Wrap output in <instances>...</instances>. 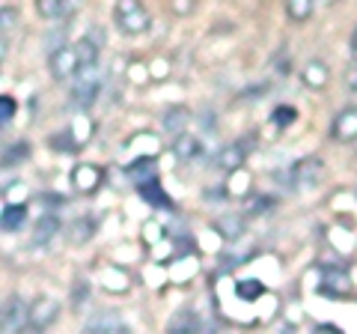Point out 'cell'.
<instances>
[{"mask_svg":"<svg viewBox=\"0 0 357 334\" xmlns=\"http://www.w3.org/2000/svg\"><path fill=\"white\" fill-rule=\"evenodd\" d=\"M114 24L122 36H140V33H146L152 18L146 13V6L140 3V0H116L114 6Z\"/></svg>","mask_w":357,"mask_h":334,"instance_id":"6da1fadb","label":"cell"},{"mask_svg":"<svg viewBox=\"0 0 357 334\" xmlns=\"http://www.w3.org/2000/svg\"><path fill=\"white\" fill-rule=\"evenodd\" d=\"M77 81L72 87V102L77 108H89L102 93V75H98L96 66H81V72L75 75Z\"/></svg>","mask_w":357,"mask_h":334,"instance_id":"7a4b0ae2","label":"cell"},{"mask_svg":"<svg viewBox=\"0 0 357 334\" xmlns=\"http://www.w3.org/2000/svg\"><path fill=\"white\" fill-rule=\"evenodd\" d=\"M48 69L54 81H72V78L81 72V57H77L75 45H60L51 51L48 57Z\"/></svg>","mask_w":357,"mask_h":334,"instance_id":"3957f363","label":"cell"},{"mask_svg":"<svg viewBox=\"0 0 357 334\" xmlns=\"http://www.w3.org/2000/svg\"><path fill=\"white\" fill-rule=\"evenodd\" d=\"M321 173H325V161L321 159H301L295 161L292 167H289V182H292V188H312L319 180H321Z\"/></svg>","mask_w":357,"mask_h":334,"instance_id":"277c9868","label":"cell"},{"mask_svg":"<svg viewBox=\"0 0 357 334\" xmlns=\"http://www.w3.org/2000/svg\"><path fill=\"white\" fill-rule=\"evenodd\" d=\"M60 317V302L51 296H39L36 302L30 305V322H27V331H45L48 326H54Z\"/></svg>","mask_w":357,"mask_h":334,"instance_id":"5b68a950","label":"cell"},{"mask_svg":"<svg viewBox=\"0 0 357 334\" xmlns=\"http://www.w3.org/2000/svg\"><path fill=\"white\" fill-rule=\"evenodd\" d=\"M27 322H30V307L24 305V298H21V296L6 298L3 317H0V328H3V334L27 331Z\"/></svg>","mask_w":357,"mask_h":334,"instance_id":"8992f818","label":"cell"},{"mask_svg":"<svg viewBox=\"0 0 357 334\" xmlns=\"http://www.w3.org/2000/svg\"><path fill=\"white\" fill-rule=\"evenodd\" d=\"M331 138L340 143H354L357 140V108H342L331 122Z\"/></svg>","mask_w":357,"mask_h":334,"instance_id":"52a82bcc","label":"cell"},{"mask_svg":"<svg viewBox=\"0 0 357 334\" xmlns=\"http://www.w3.org/2000/svg\"><path fill=\"white\" fill-rule=\"evenodd\" d=\"M244 159H248V143L236 140V143H227V147L215 155V167L223 173H236V170H241Z\"/></svg>","mask_w":357,"mask_h":334,"instance_id":"ba28073f","label":"cell"},{"mask_svg":"<svg viewBox=\"0 0 357 334\" xmlns=\"http://www.w3.org/2000/svg\"><path fill=\"white\" fill-rule=\"evenodd\" d=\"M349 289H351L349 272H342V269H325V272H321V284H319V293L321 296L342 298V296H349Z\"/></svg>","mask_w":357,"mask_h":334,"instance_id":"9c48e42d","label":"cell"},{"mask_svg":"<svg viewBox=\"0 0 357 334\" xmlns=\"http://www.w3.org/2000/svg\"><path fill=\"white\" fill-rule=\"evenodd\" d=\"M102 182H105V170L96 164H77L72 170V185L81 194H93L96 188H102Z\"/></svg>","mask_w":357,"mask_h":334,"instance_id":"30bf717a","label":"cell"},{"mask_svg":"<svg viewBox=\"0 0 357 334\" xmlns=\"http://www.w3.org/2000/svg\"><path fill=\"white\" fill-rule=\"evenodd\" d=\"M301 81H304L310 90H321L328 81H331V69H328V63H321V60H310L304 69H301Z\"/></svg>","mask_w":357,"mask_h":334,"instance_id":"8fae6325","label":"cell"},{"mask_svg":"<svg viewBox=\"0 0 357 334\" xmlns=\"http://www.w3.org/2000/svg\"><path fill=\"white\" fill-rule=\"evenodd\" d=\"M173 152H176V159L178 161H197L199 159V152H203V140H197L194 135H176L173 140Z\"/></svg>","mask_w":357,"mask_h":334,"instance_id":"7c38bea8","label":"cell"},{"mask_svg":"<svg viewBox=\"0 0 357 334\" xmlns=\"http://www.w3.org/2000/svg\"><path fill=\"white\" fill-rule=\"evenodd\" d=\"M161 122H164V129L176 138V135H182V131L188 129V122H191V110L188 108H167Z\"/></svg>","mask_w":357,"mask_h":334,"instance_id":"4fadbf2b","label":"cell"},{"mask_svg":"<svg viewBox=\"0 0 357 334\" xmlns=\"http://www.w3.org/2000/svg\"><path fill=\"white\" fill-rule=\"evenodd\" d=\"M128 176H131V182L137 185V188H146L149 182L158 180V173H155V164L149 159H137L134 164H128Z\"/></svg>","mask_w":357,"mask_h":334,"instance_id":"5bb4252c","label":"cell"},{"mask_svg":"<svg viewBox=\"0 0 357 334\" xmlns=\"http://www.w3.org/2000/svg\"><path fill=\"white\" fill-rule=\"evenodd\" d=\"M312 9H316V0H286V15H289V21H295V24L310 21Z\"/></svg>","mask_w":357,"mask_h":334,"instance_id":"9a60e30c","label":"cell"},{"mask_svg":"<svg viewBox=\"0 0 357 334\" xmlns=\"http://www.w3.org/2000/svg\"><path fill=\"white\" fill-rule=\"evenodd\" d=\"M60 233V221L54 218V215H45L36 221V230H33V242L36 245H45V242H51L54 236Z\"/></svg>","mask_w":357,"mask_h":334,"instance_id":"2e32d148","label":"cell"},{"mask_svg":"<svg viewBox=\"0 0 357 334\" xmlns=\"http://www.w3.org/2000/svg\"><path fill=\"white\" fill-rule=\"evenodd\" d=\"M24 218H27V203H6L3 206V230L6 233L18 230L24 224Z\"/></svg>","mask_w":357,"mask_h":334,"instance_id":"e0dca14e","label":"cell"},{"mask_svg":"<svg viewBox=\"0 0 357 334\" xmlns=\"http://www.w3.org/2000/svg\"><path fill=\"white\" fill-rule=\"evenodd\" d=\"M215 230L220 233L223 239H238L244 233V221L238 215H227V218H218L215 221Z\"/></svg>","mask_w":357,"mask_h":334,"instance_id":"ac0fdd59","label":"cell"},{"mask_svg":"<svg viewBox=\"0 0 357 334\" xmlns=\"http://www.w3.org/2000/svg\"><path fill=\"white\" fill-rule=\"evenodd\" d=\"M77 57H81V66H96L98 63V42L93 36H84L81 42H75Z\"/></svg>","mask_w":357,"mask_h":334,"instance_id":"d6986e66","label":"cell"},{"mask_svg":"<svg viewBox=\"0 0 357 334\" xmlns=\"http://www.w3.org/2000/svg\"><path fill=\"white\" fill-rule=\"evenodd\" d=\"M86 331H93V334H98V331H116V334H122L128 328H126V322L116 319V317H96V319L86 322Z\"/></svg>","mask_w":357,"mask_h":334,"instance_id":"ffe728a7","label":"cell"},{"mask_svg":"<svg viewBox=\"0 0 357 334\" xmlns=\"http://www.w3.org/2000/svg\"><path fill=\"white\" fill-rule=\"evenodd\" d=\"M93 230H96V224H93V218H77L75 221V224H72V242L75 245H81V242H89V239H93Z\"/></svg>","mask_w":357,"mask_h":334,"instance_id":"44dd1931","label":"cell"},{"mask_svg":"<svg viewBox=\"0 0 357 334\" xmlns=\"http://www.w3.org/2000/svg\"><path fill=\"white\" fill-rule=\"evenodd\" d=\"M36 13H39L45 21L66 18V15H63V0H36Z\"/></svg>","mask_w":357,"mask_h":334,"instance_id":"7402d4cb","label":"cell"},{"mask_svg":"<svg viewBox=\"0 0 357 334\" xmlns=\"http://www.w3.org/2000/svg\"><path fill=\"white\" fill-rule=\"evenodd\" d=\"M176 328H178V331H185V334H188V331H199V322H197L194 314H188V310H185L182 317L176 314V317L170 319V331H176Z\"/></svg>","mask_w":357,"mask_h":334,"instance_id":"603a6c76","label":"cell"},{"mask_svg":"<svg viewBox=\"0 0 357 334\" xmlns=\"http://www.w3.org/2000/svg\"><path fill=\"white\" fill-rule=\"evenodd\" d=\"M295 117H298V110L289 108V105L274 108V114H271V119L277 122V126H289V122H295Z\"/></svg>","mask_w":357,"mask_h":334,"instance_id":"cb8c5ba5","label":"cell"},{"mask_svg":"<svg viewBox=\"0 0 357 334\" xmlns=\"http://www.w3.org/2000/svg\"><path fill=\"white\" fill-rule=\"evenodd\" d=\"M15 108H18V105H15L13 96H0V122H3V126L15 117Z\"/></svg>","mask_w":357,"mask_h":334,"instance_id":"d4e9b609","label":"cell"},{"mask_svg":"<svg viewBox=\"0 0 357 334\" xmlns=\"http://www.w3.org/2000/svg\"><path fill=\"white\" fill-rule=\"evenodd\" d=\"M72 140V131H63V135H54L51 138V147L54 150H63V152H75L77 143H69Z\"/></svg>","mask_w":357,"mask_h":334,"instance_id":"484cf974","label":"cell"},{"mask_svg":"<svg viewBox=\"0 0 357 334\" xmlns=\"http://www.w3.org/2000/svg\"><path fill=\"white\" fill-rule=\"evenodd\" d=\"M262 293V286L256 284V281H244V284H238V296L241 298H256Z\"/></svg>","mask_w":357,"mask_h":334,"instance_id":"4316f807","label":"cell"},{"mask_svg":"<svg viewBox=\"0 0 357 334\" xmlns=\"http://www.w3.org/2000/svg\"><path fill=\"white\" fill-rule=\"evenodd\" d=\"M0 18H3V24H0V27H3V39H9V27L15 24L18 13H15V9H9V6H3V13H0Z\"/></svg>","mask_w":357,"mask_h":334,"instance_id":"83f0119b","label":"cell"},{"mask_svg":"<svg viewBox=\"0 0 357 334\" xmlns=\"http://www.w3.org/2000/svg\"><path fill=\"white\" fill-rule=\"evenodd\" d=\"M24 155H27V147H24V143H18V150H6L3 164H15L18 159H24Z\"/></svg>","mask_w":357,"mask_h":334,"instance_id":"f1b7e54d","label":"cell"},{"mask_svg":"<svg viewBox=\"0 0 357 334\" xmlns=\"http://www.w3.org/2000/svg\"><path fill=\"white\" fill-rule=\"evenodd\" d=\"M345 87H349L351 93H357V60L349 66V69H345Z\"/></svg>","mask_w":357,"mask_h":334,"instance_id":"f546056e","label":"cell"},{"mask_svg":"<svg viewBox=\"0 0 357 334\" xmlns=\"http://www.w3.org/2000/svg\"><path fill=\"white\" fill-rule=\"evenodd\" d=\"M81 3H84V0H63V15H66V18H72Z\"/></svg>","mask_w":357,"mask_h":334,"instance_id":"4dcf8cb0","label":"cell"},{"mask_svg":"<svg viewBox=\"0 0 357 334\" xmlns=\"http://www.w3.org/2000/svg\"><path fill=\"white\" fill-rule=\"evenodd\" d=\"M86 296H89L86 281H77V286H75V305H81V298H86Z\"/></svg>","mask_w":357,"mask_h":334,"instance_id":"1f68e13d","label":"cell"},{"mask_svg":"<svg viewBox=\"0 0 357 334\" xmlns=\"http://www.w3.org/2000/svg\"><path fill=\"white\" fill-rule=\"evenodd\" d=\"M351 54H354V60H357V27L351 30Z\"/></svg>","mask_w":357,"mask_h":334,"instance_id":"d6a6232c","label":"cell"},{"mask_svg":"<svg viewBox=\"0 0 357 334\" xmlns=\"http://www.w3.org/2000/svg\"><path fill=\"white\" fill-rule=\"evenodd\" d=\"M316 331H331V334H337L340 328H337V326H333V322H328V326H319Z\"/></svg>","mask_w":357,"mask_h":334,"instance_id":"836d02e7","label":"cell"},{"mask_svg":"<svg viewBox=\"0 0 357 334\" xmlns=\"http://www.w3.org/2000/svg\"><path fill=\"white\" fill-rule=\"evenodd\" d=\"M337 0H316V6H333Z\"/></svg>","mask_w":357,"mask_h":334,"instance_id":"e575fe53","label":"cell"}]
</instances>
